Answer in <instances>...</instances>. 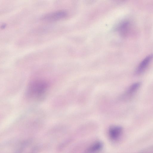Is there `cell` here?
<instances>
[{"instance_id":"obj_6","label":"cell","mask_w":153,"mask_h":153,"mask_svg":"<svg viewBox=\"0 0 153 153\" xmlns=\"http://www.w3.org/2000/svg\"><path fill=\"white\" fill-rule=\"evenodd\" d=\"M130 28V23L128 21L122 22L119 27V31L121 36H125L128 34Z\"/></svg>"},{"instance_id":"obj_1","label":"cell","mask_w":153,"mask_h":153,"mask_svg":"<svg viewBox=\"0 0 153 153\" xmlns=\"http://www.w3.org/2000/svg\"><path fill=\"white\" fill-rule=\"evenodd\" d=\"M49 84L45 80L36 79L31 82L26 91L27 98L32 101L38 102L45 98L48 88Z\"/></svg>"},{"instance_id":"obj_7","label":"cell","mask_w":153,"mask_h":153,"mask_svg":"<svg viewBox=\"0 0 153 153\" xmlns=\"http://www.w3.org/2000/svg\"><path fill=\"white\" fill-rule=\"evenodd\" d=\"M102 144L100 142H96L90 146L86 150L85 153H96L102 148Z\"/></svg>"},{"instance_id":"obj_5","label":"cell","mask_w":153,"mask_h":153,"mask_svg":"<svg viewBox=\"0 0 153 153\" xmlns=\"http://www.w3.org/2000/svg\"><path fill=\"white\" fill-rule=\"evenodd\" d=\"M122 131V128L120 126H112L109 130V136L112 140L114 141L116 140L120 137Z\"/></svg>"},{"instance_id":"obj_3","label":"cell","mask_w":153,"mask_h":153,"mask_svg":"<svg viewBox=\"0 0 153 153\" xmlns=\"http://www.w3.org/2000/svg\"><path fill=\"white\" fill-rule=\"evenodd\" d=\"M67 15V13L65 11L58 10L44 15L42 17V19L46 22H55L64 19Z\"/></svg>"},{"instance_id":"obj_8","label":"cell","mask_w":153,"mask_h":153,"mask_svg":"<svg viewBox=\"0 0 153 153\" xmlns=\"http://www.w3.org/2000/svg\"><path fill=\"white\" fill-rule=\"evenodd\" d=\"M141 85L140 82H135L131 85L128 88L127 92V95L129 97L133 96L138 90Z\"/></svg>"},{"instance_id":"obj_2","label":"cell","mask_w":153,"mask_h":153,"mask_svg":"<svg viewBox=\"0 0 153 153\" xmlns=\"http://www.w3.org/2000/svg\"><path fill=\"white\" fill-rule=\"evenodd\" d=\"M39 150V147L33 145L32 141L29 140L21 143L16 153H37Z\"/></svg>"},{"instance_id":"obj_4","label":"cell","mask_w":153,"mask_h":153,"mask_svg":"<svg viewBox=\"0 0 153 153\" xmlns=\"http://www.w3.org/2000/svg\"><path fill=\"white\" fill-rule=\"evenodd\" d=\"M153 59V54H150L144 58L140 62L136 71L137 75H140L143 73Z\"/></svg>"}]
</instances>
